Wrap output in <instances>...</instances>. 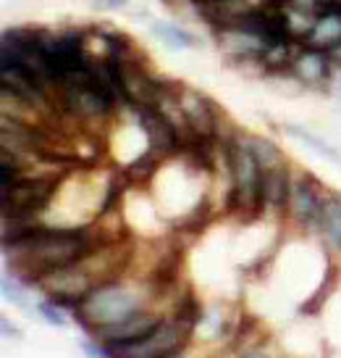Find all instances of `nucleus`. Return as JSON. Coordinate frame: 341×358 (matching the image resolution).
Masks as SVG:
<instances>
[{"mask_svg": "<svg viewBox=\"0 0 341 358\" xmlns=\"http://www.w3.org/2000/svg\"><path fill=\"white\" fill-rule=\"evenodd\" d=\"M171 358H176V356H171Z\"/></svg>", "mask_w": 341, "mask_h": 358, "instance_id": "obj_20", "label": "nucleus"}, {"mask_svg": "<svg viewBox=\"0 0 341 358\" xmlns=\"http://www.w3.org/2000/svg\"><path fill=\"white\" fill-rule=\"evenodd\" d=\"M153 34L160 40L163 45L174 48V50H189V48H197L199 40L195 34L184 29L181 24L174 22H153Z\"/></svg>", "mask_w": 341, "mask_h": 358, "instance_id": "obj_11", "label": "nucleus"}, {"mask_svg": "<svg viewBox=\"0 0 341 358\" xmlns=\"http://www.w3.org/2000/svg\"><path fill=\"white\" fill-rule=\"evenodd\" d=\"M139 311V303L126 287H119L116 282L95 287L84 301L74 308V319L84 327L87 332H95L100 327L119 324Z\"/></svg>", "mask_w": 341, "mask_h": 358, "instance_id": "obj_3", "label": "nucleus"}, {"mask_svg": "<svg viewBox=\"0 0 341 358\" xmlns=\"http://www.w3.org/2000/svg\"><path fill=\"white\" fill-rule=\"evenodd\" d=\"M37 311H40V316H43L47 324L66 327V313H63V308H58L55 303H50V301L37 303Z\"/></svg>", "mask_w": 341, "mask_h": 358, "instance_id": "obj_15", "label": "nucleus"}, {"mask_svg": "<svg viewBox=\"0 0 341 358\" xmlns=\"http://www.w3.org/2000/svg\"><path fill=\"white\" fill-rule=\"evenodd\" d=\"M215 34V45L223 53V58L229 64H242V61H255L265 53L268 48V40L263 34H257L255 29L244 27V24H226V27H215L213 29Z\"/></svg>", "mask_w": 341, "mask_h": 358, "instance_id": "obj_6", "label": "nucleus"}, {"mask_svg": "<svg viewBox=\"0 0 341 358\" xmlns=\"http://www.w3.org/2000/svg\"><path fill=\"white\" fill-rule=\"evenodd\" d=\"M192 316L176 313V319L160 322L153 332L142 340L134 343H119V345H105V358H171L176 356L181 345L187 343V337L195 329Z\"/></svg>", "mask_w": 341, "mask_h": 358, "instance_id": "obj_2", "label": "nucleus"}, {"mask_svg": "<svg viewBox=\"0 0 341 358\" xmlns=\"http://www.w3.org/2000/svg\"><path fill=\"white\" fill-rule=\"evenodd\" d=\"M323 203L318 182L312 177H302L299 182H291V195H289V211L302 227H320L323 216Z\"/></svg>", "mask_w": 341, "mask_h": 358, "instance_id": "obj_8", "label": "nucleus"}, {"mask_svg": "<svg viewBox=\"0 0 341 358\" xmlns=\"http://www.w3.org/2000/svg\"><path fill=\"white\" fill-rule=\"evenodd\" d=\"M289 74L305 87H326L331 74H333V61H331L328 50H320V48L302 43Z\"/></svg>", "mask_w": 341, "mask_h": 358, "instance_id": "obj_7", "label": "nucleus"}, {"mask_svg": "<svg viewBox=\"0 0 341 358\" xmlns=\"http://www.w3.org/2000/svg\"><path fill=\"white\" fill-rule=\"evenodd\" d=\"M320 227L336 248H341V195H328L323 203V216Z\"/></svg>", "mask_w": 341, "mask_h": 358, "instance_id": "obj_12", "label": "nucleus"}, {"mask_svg": "<svg viewBox=\"0 0 341 358\" xmlns=\"http://www.w3.org/2000/svg\"><path fill=\"white\" fill-rule=\"evenodd\" d=\"M247 358H263V356H247Z\"/></svg>", "mask_w": 341, "mask_h": 358, "instance_id": "obj_19", "label": "nucleus"}, {"mask_svg": "<svg viewBox=\"0 0 341 358\" xmlns=\"http://www.w3.org/2000/svg\"><path fill=\"white\" fill-rule=\"evenodd\" d=\"M100 6H105V8H119V6H126V0H100Z\"/></svg>", "mask_w": 341, "mask_h": 358, "instance_id": "obj_16", "label": "nucleus"}, {"mask_svg": "<svg viewBox=\"0 0 341 358\" xmlns=\"http://www.w3.org/2000/svg\"><path fill=\"white\" fill-rule=\"evenodd\" d=\"M3 332H6V335H11V332H13V335H19V332L11 327V322H8V319H3Z\"/></svg>", "mask_w": 341, "mask_h": 358, "instance_id": "obj_17", "label": "nucleus"}, {"mask_svg": "<svg viewBox=\"0 0 341 358\" xmlns=\"http://www.w3.org/2000/svg\"><path fill=\"white\" fill-rule=\"evenodd\" d=\"M3 298L16 303V306H24V303H26V292H24V287H22V280H19V277L11 280V271H8V268L3 271Z\"/></svg>", "mask_w": 341, "mask_h": 358, "instance_id": "obj_14", "label": "nucleus"}, {"mask_svg": "<svg viewBox=\"0 0 341 358\" xmlns=\"http://www.w3.org/2000/svg\"><path fill=\"white\" fill-rule=\"evenodd\" d=\"M226 161L232 171L229 208L257 213L263 208V169H260V161L255 158L247 137L226 140Z\"/></svg>", "mask_w": 341, "mask_h": 358, "instance_id": "obj_1", "label": "nucleus"}, {"mask_svg": "<svg viewBox=\"0 0 341 358\" xmlns=\"http://www.w3.org/2000/svg\"><path fill=\"white\" fill-rule=\"evenodd\" d=\"M287 134H291V137H297L302 145H308V148H312L318 156H323V158H328V161H336L339 164V153L333 150V148L328 145V143H323L320 137H315L312 132H308V129H302V127H294V124H289L287 127Z\"/></svg>", "mask_w": 341, "mask_h": 358, "instance_id": "obj_13", "label": "nucleus"}, {"mask_svg": "<svg viewBox=\"0 0 341 358\" xmlns=\"http://www.w3.org/2000/svg\"><path fill=\"white\" fill-rule=\"evenodd\" d=\"M55 187H58L55 174H43V177L24 174L13 185L3 187V222H34V216L50 203Z\"/></svg>", "mask_w": 341, "mask_h": 358, "instance_id": "obj_4", "label": "nucleus"}, {"mask_svg": "<svg viewBox=\"0 0 341 358\" xmlns=\"http://www.w3.org/2000/svg\"><path fill=\"white\" fill-rule=\"evenodd\" d=\"M163 319L158 313H142L137 311L134 316L123 319L119 324H110V327H100L95 329L92 335L95 340H100L103 345H119V343H134V340H142L153 332L155 327L160 324Z\"/></svg>", "mask_w": 341, "mask_h": 358, "instance_id": "obj_9", "label": "nucleus"}, {"mask_svg": "<svg viewBox=\"0 0 341 358\" xmlns=\"http://www.w3.org/2000/svg\"><path fill=\"white\" fill-rule=\"evenodd\" d=\"M336 95H339V98H341V77L336 79Z\"/></svg>", "mask_w": 341, "mask_h": 358, "instance_id": "obj_18", "label": "nucleus"}, {"mask_svg": "<svg viewBox=\"0 0 341 358\" xmlns=\"http://www.w3.org/2000/svg\"><path fill=\"white\" fill-rule=\"evenodd\" d=\"M289 195H291V177H289L287 161L275 166L263 169V208L284 211L289 208Z\"/></svg>", "mask_w": 341, "mask_h": 358, "instance_id": "obj_10", "label": "nucleus"}, {"mask_svg": "<svg viewBox=\"0 0 341 358\" xmlns=\"http://www.w3.org/2000/svg\"><path fill=\"white\" fill-rule=\"evenodd\" d=\"M176 101L189 134L192 137H202V140H215V134H218V119H220L215 103L210 101L208 95L187 87V85H179Z\"/></svg>", "mask_w": 341, "mask_h": 358, "instance_id": "obj_5", "label": "nucleus"}]
</instances>
